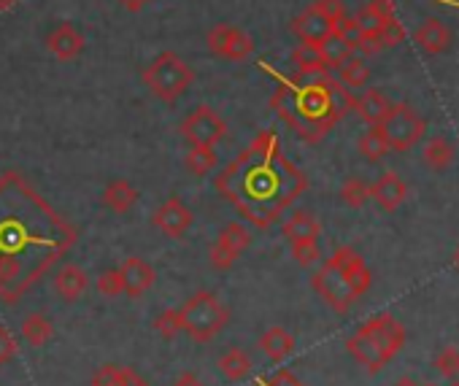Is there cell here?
Masks as SVG:
<instances>
[{"mask_svg": "<svg viewBox=\"0 0 459 386\" xmlns=\"http://www.w3.org/2000/svg\"><path fill=\"white\" fill-rule=\"evenodd\" d=\"M152 327H154V332H160L165 340H173V338L181 332V313H178L176 308H168V311H162V313L152 322Z\"/></svg>", "mask_w": 459, "mask_h": 386, "instance_id": "cell-33", "label": "cell"}, {"mask_svg": "<svg viewBox=\"0 0 459 386\" xmlns=\"http://www.w3.org/2000/svg\"><path fill=\"white\" fill-rule=\"evenodd\" d=\"M74 244L76 230L20 173L0 178V300L14 305Z\"/></svg>", "mask_w": 459, "mask_h": 386, "instance_id": "cell-1", "label": "cell"}, {"mask_svg": "<svg viewBox=\"0 0 459 386\" xmlns=\"http://www.w3.org/2000/svg\"><path fill=\"white\" fill-rule=\"evenodd\" d=\"M260 386H306L295 373H290V370H279L273 378H268L265 383H260Z\"/></svg>", "mask_w": 459, "mask_h": 386, "instance_id": "cell-41", "label": "cell"}, {"mask_svg": "<svg viewBox=\"0 0 459 386\" xmlns=\"http://www.w3.org/2000/svg\"><path fill=\"white\" fill-rule=\"evenodd\" d=\"M98 289L100 295L106 297H117L125 292V279H122V270L119 268H111V270H103L100 279H98Z\"/></svg>", "mask_w": 459, "mask_h": 386, "instance_id": "cell-34", "label": "cell"}, {"mask_svg": "<svg viewBox=\"0 0 459 386\" xmlns=\"http://www.w3.org/2000/svg\"><path fill=\"white\" fill-rule=\"evenodd\" d=\"M119 4L127 9V12H133V14H138V12H143L146 6H149V0H119Z\"/></svg>", "mask_w": 459, "mask_h": 386, "instance_id": "cell-43", "label": "cell"}, {"mask_svg": "<svg viewBox=\"0 0 459 386\" xmlns=\"http://www.w3.org/2000/svg\"><path fill=\"white\" fill-rule=\"evenodd\" d=\"M338 79L346 90H357V87H365L368 79H370V68L365 63V57L354 55L351 60H346L341 68H338Z\"/></svg>", "mask_w": 459, "mask_h": 386, "instance_id": "cell-27", "label": "cell"}, {"mask_svg": "<svg viewBox=\"0 0 459 386\" xmlns=\"http://www.w3.org/2000/svg\"><path fill=\"white\" fill-rule=\"evenodd\" d=\"M195 81L192 68L176 55V52H162L157 55L146 68H143V84L146 90L162 100V103H176L181 100Z\"/></svg>", "mask_w": 459, "mask_h": 386, "instance_id": "cell-5", "label": "cell"}, {"mask_svg": "<svg viewBox=\"0 0 459 386\" xmlns=\"http://www.w3.org/2000/svg\"><path fill=\"white\" fill-rule=\"evenodd\" d=\"M413 44L424 52V55H443L451 47V30L437 22V20H427L416 28L413 33Z\"/></svg>", "mask_w": 459, "mask_h": 386, "instance_id": "cell-17", "label": "cell"}, {"mask_svg": "<svg viewBox=\"0 0 459 386\" xmlns=\"http://www.w3.org/2000/svg\"><path fill=\"white\" fill-rule=\"evenodd\" d=\"M208 260H211V268L213 270H219V273H224V270H230L236 265V254L233 252H227L224 246H219L216 241H213V246H211V254H208Z\"/></svg>", "mask_w": 459, "mask_h": 386, "instance_id": "cell-37", "label": "cell"}, {"mask_svg": "<svg viewBox=\"0 0 459 386\" xmlns=\"http://www.w3.org/2000/svg\"><path fill=\"white\" fill-rule=\"evenodd\" d=\"M359 154L368 159V162H378L381 157H386L389 154V143H386V138H384V133H381V127H370V130H365V135L359 138Z\"/></svg>", "mask_w": 459, "mask_h": 386, "instance_id": "cell-30", "label": "cell"}, {"mask_svg": "<svg viewBox=\"0 0 459 386\" xmlns=\"http://www.w3.org/2000/svg\"><path fill=\"white\" fill-rule=\"evenodd\" d=\"M219 370L227 381H244L252 373V359L247 351L241 348H230L221 359H219Z\"/></svg>", "mask_w": 459, "mask_h": 386, "instance_id": "cell-25", "label": "cell"}, {"mask_svg": "<svg viewBox=\"0 0 459 386\" xmlns=\"http://www.w3.org/2000/svg\"><path fill=\"white\" fill-rule=\"evenodd\" d=\"M20 4V0H0V12H9Z\"/></svg>", "mask_w": 459, "mask_h": 386, "instance_id": "cell-45", "label": "cell"}, {"mask_svg": "<svg viewBox=\"0 0 459 386\" xmlns=\"http://www.w3.org/2000/svg\"><path fill=\"white\" fill-rule=\"evenodd\" d=\"M370 281H373V276H370L365 260L351 246L338 249L322 265V270L314 273V279H311L314 289L322 295V300L335 313H346L351 308V303L370 289Z\"/></svg>", "mask_w": 459, "mask_h": 386, "instance_id": "cell-4", "label": "cell"}, {"mask_svg": "<svg viewBox=\"0 0 459 386\" xmlns=\"http://www.w3.org/2000/svg\"><path fill=\"white\" fill-rule=\"evenodd\" d=\"M370 198L378 203V209L384 211H397L403 206V201L408 198V186L397 173H384L373 186H370Z\"/></svg>", "mask_w": 459, "mask_h": 386, "instance_id": "cell-15", "label": "cell"}, {"mask_svg": "<svg viewBox=\"0 0 459 386\" xmlns=\"http://www.w3.org/2000/svg\"><path fill=\"white\" fill-rule=\"evenodd\" d=\"M47 49L49 55H55L63 63L76 60L84 52V36L71 25V22H60L49 36H47Z\"/></svg>", "mask_w": 459, "mask_h": 386, "instance_id": "cell-13", "label": "cell"}, {"mask_svg": "<svg viewBox=\"0 0 459 386\" xmlns=\"http://www.w3.org/2000/svg\"><path fill=\"white\" fill-rule=\"evenodd\" d=\"M178 313H181V332H186L197 343L213 340L230 324V311L213 292L192 295L178 308Z\"/></svg>", "mask_w": 459, "mask_h": 386, "instance_id": "cell-6", "label": "cell"}, {"mask_svg": "<svg viewBox=\"0 0 459 386\" xmlns=\"http://www.w3.org/2000/svg\"><path fill=\"white\" fill-rule=\"evenodd\" d=\"M319 47V55H322V65L327 68V71H338L346 60H351L357 52H354V44L351 41H346L341 33H330L325 41H319L316 44Z\"/></svg>", "mask_w": 459, "mask_h": 386, "instance_id": "cell-21", "label": "cell"}, {"mask_svg": "<svg viewBox=\"0 0 459 386\" xmlns=\"http://www.w3.org/2000/svg\"><path fill=\"white\" fill-rule=\"evenodd\" d=\"M362 327L381 343V348L389 354V359L405 346V330H403V324H400L394 316H389V313H378V316L368 319Z\"/></svg>", "mask_w": 459, "mask_h": 386, "instance_id": "cell-12", "label": "cell"}, {"mask_svg": "<svg viewBox=\"0 0 459 386\" xmlns=\"http://www.w3.org/2000/svg\"><path fill=\"white\" fill-rule=\"evenodd\" d=\"M87 284H90L87 273L74 262L60 265V270L55 273V289L60 295V300H65V303H76L87 292Z\"/></svg>", "mask_w": 459, "mask_h": 386, "instance_id": "cell-18", "label": "cell"}, {"mask_svg": "<svg viewBox=\"0 0 459 386\" xmlns=\"http://www.w3.org/2000/svg\"><path fill=\"white\" fill-rule=\"evenodd\" d=\"M135 203H138V189L125 178H117L103 189V206L114 214H127Z\"/></svg>", "mask_w": 459, "mask_h": 386, "instance_id": "cell-20", "label": "cell"}, {"mask_svg": "<svg viewBox=\"0 0 459 386\" xmlns=\"http://www.w3.org/2000/svg\"><path fill=\"white\" fill-rule=\"evenodd\" d=\"M17 356V340L9 332V327L0 324V365H6Z\"/></svg>", "mask_w": 459, "mask_h": 386, "instance_id": "cell-40", "label": "cell"}, {"mask_svg": "<svg viewBox=\"0 0 459 386\" xmlns=\"http://www.w3.org/2000/svg\"><path fill=\"white\" fill-rule=\"evenodd\" d=\"M319 233H322L319 222H316V217H311L308 211H295V214L284 222V238H287L290 244H295V241H316Z\"/></svg>", "mask_w": 459, "mask_h": 386, "instance_id": "cell-22", "label": "cell"}, {"mask_svg": "<svg viewBox=\"0 0 459 386\" xmlns=\"http://www.w3.org/2000/svg\"><path fill=\"white\" fill-rule=\"evenodd\" d=\"M173 386H205V383H203V381H200L195 373H184V375H181V378H178Z\"/></svg>", "mask_w": 459, "mask_h": 386, "instance_id": "cell-44", "label": "cell"}, {"mask_svg": "<svg viewBox=\"0 0 459 386\" xmlns=\"http://www.w3.org/2000/svg\"><path fill=\"white\" fill-rule=\"evenodd\" d=\"M184 165L192 176H208L216 167V151L213 146H192L184 157Z\"/></svg>", "mask_w": 459, "mask_h": 386, "instance_id": "cell-29", "label": "cell"}, {"mask_svg": "<svg viewBox=\"0 0 459 386\" xmlns=\"http://www.w3.org/2000/svg\"><path fill=\"white\" fill-rule=\"evenodd\" d=\"M117 386H149L133 367H122L119 365V378H117Z\"/></svg>", "mask_w": 459, "mask_h": 386, "instance_id": "cell-42", "label": "cell"}, {"mask_svg": "<svg viewBox=\"0 0 459 386\" xmlns=\"http://www.w3.org/2000/svg\"><path fill=\"white\" fill-rule=\"evenodd\" d=\"M389 108H392L389 98H386L384 92H378V90H368V92H362L359 98H354V111H357V116H359L365 124H370V127H378V124L386 119Z\"/></svg>", "mask_w": 459, "mask_h": 386, "instance_id": "cell-19", "label": "cell"}, {"mask_svg": "<svg viewBox=\"0 0 459 386\" xmlns=\"http://www.w3.org/2000/svg\"><path fill=\"white\" fill-rule=\"evenodd\" d=\"M435 367L443 378H456L459 375V348H454V346L443 348L435 359Z\"/></svg>", "mask_w": 459, "mask_h": 386, "instance_id": "cell-35", "label": "cell"}, {"mask_svg": "<svg viewBox=\"0 0 459 386\" xmlns=\"http://www.w3.org/2000/svg\"><path fill=\"white\" fill-rule=\"evenodd\" d=\"M394 386H419V383H416L413 378H400V381H397Z\"/></svg>", "mask_w": 459, "mask_h": 386, "instance_id": "cell-46", "label": "cell"}, {"mask_svg": "<svg viewBox=\"0 0 459 386\" xmlns=\"http://www.w3.org/2000/svg\"><path fill=\"white\" fill-rule=\"evenodd\" d=\"M20 332L22 338L30 343V346H47V340H52L55 335V327L49 322V316L44 313H28L20 324Z\"/></svg>", "mask_w": 459, "mask_h": 386, "instance_id": "cell-24", "label": "cell"}, {"mask_svg": "<svg viewBox=\"0 0 459 386\" xmlns=\"http://www.w3.org/2000/svg\"><path fill=\"white\" fill-rule=\"evenodd\" d=\"M213 184L219 195L260 230H268L308 186L300 167L284 157L273 133H260Z\"/></svg>", "mask_w": 459, "mask_h": 386, "instance_id": "cell-2", "label": "cell"}, {"mask_svg": "<svg viewBox=\"0 0 459 386\" xmlns=\"http://www.w3.org/2000/svg\"><path fill=\"white\" fill-rule=\"evenodd\" d=\"M292 63L298 65V73H319V71H327L322 65V55H319V47L316 44H300L292 52Z\"/></svg>", "mask_w": 459, "mask_h": 386, "instance_id": "cell-31", "label": "cell"}, {"mask_svg": "<svg viewBox=\"0 0 459 386\" xmlns=\"http://www.w3.org/2000/svg\"><path fill=\"white\" fill-rule=\"evenodd\" d=\"M152 225L165 233L168 238H184V233L192 227V211L184 206L181 198H168L152 217Z\"/></svg>", "mask_w": 459, "mask_h": 386, "instance_id": "cell-10", "label": "cell"}, {"mask_svg": "<svg viewBox=\"0 0 459 386\" xmlns=\"http://www.w3.org/2000/svg\"><path fill=\"white\" fill-rule=\"evenodd\" d=\"M341 201L349 209H362L370 201V186L362 178H346L341 186Z\"/></svg>", "mask_w": 459, "mask_h": 386, "instance_id": "cell-32", "label": "cell"}, {"mask_svg": "<svg viewBox=\"0 0 459 386\" xmlns=\"http://www.w3.org/2000/svg\"><path fill=\"white\" fill-rule=\"evenodd\" d=\"M314 9L319 12V14H325L335 28H338V22L346 17V9H343V0H316L314 4Z\"/></svg>", "mask_w": 459, "mask_h": 386, "instance_id": "cell-39", "label": "cell"}, {"mask_svg": "<svg viewBox=\"0 0 459 386\" xmlns=\"http://www.w3.org/2000/svg\"><path fill=\"white\" fill-rule=\"evenodd\" d=\"M346 348H349V354H351L362 367H368L370 373L381 370V367L389 362V354L381 348V343H378L365 327H359V330L346 340Z\"/></svg>", "mask_w": 459, "mask_h": 386, "instance_id": "cell-11", "label": "cell"}, {"mask_svg": "<svg viewBox=\"0 0 459 386\" xmlns=\"http://www.w3.org/2000/svg\"><path fill=\"white\" fill-rule=\"evenodd\" d=\"M271 106L303 141L316 143L354 108V98L330 76V71H319L279 79Z\"/></svg>", "mask_w": 459, "mask_h": 386, "instance_id": "cell-3", "label": "cell"}, {"mask_svg": "<svg viewBox=\"0 0 459 386\" xmlns=\"http://www.w3.org/2000/svg\"><path fill=\"white\" fill-rule=\"evenodd\" d=\"M424 165L432 167V170H446L451 162H454V146L451 141L446 138H432L427 146H424Z\"/></svg>", "mask_w": 459, "mask_h": 386, "instance_id": "cell-28", "label": "cell"}, {"mask_svg": "<svg viewBox=\"0 0 459 386\" xmlns=\"http://www.w3.org/2000/svg\"><path fill=\"white\" fill-rule=\"evenodd\" d=\"M263 351L273 359V362H284L292 351H295V338L284 330V327H271L263 332L260 338Z\"/></svg>", "mask_w": 459, "mask_h": 386, "instance_id": "cell-23", "label": "cell"}, {"mask_svg": "<svg viewBox=\"0 0 459 386\" xmlns=\"http://www.w3.org/2000/svg\"><path fill=\"white\" fill-rule=\"evenodd\" d=\"M448 386H459V381H454V383H448Z\"/></svg>", "mask_w": 459, "mask_h": 386, "instance_id": "cell-48", "label": "cell"}, {"mask_svg": "<svg viewBox=\"0 0 459 386\" xmlns=\"http://www.w3.org/2000/svg\"><path fill=\"white\" fill-rule=\"evenodd\" d=\"M292 257L298 260V265L308 268V265L319 262L322 252H319V244L316 241H295L292 244Z\"/></svg>", "mask_w": 459, "mask_h": 386, "instance_id": "cell-36", "label": "cell"}, {"mask_svg": "<svg viewBox=\"0 0 459 386\" xmlns=\"http://www.w3.org/2000/svg\"><path fill=\"white\" fill-rule=\"evenodd\" d=\"M429 386H432V383H429Z\"/></svg>", "mask_w": 459, "mask_h": 386, "instance_id": "cell-49", "label": "cell"}, {"mask_svg": "<svg viewBox=\"0 0 459 386\" xmlns=\"http://www.w3.org/2000/svg\"><path fill=\"white\" fill-rule=\"evenodd\" d=\"M178 133L189 146H216L227 135V122L211 106H197L181 119Z\"/></svg>", "mask_w": 459, "mask_h": 386, "instance_id": "cell-8", "label": "cell"}, {"mask_svg": "<svg viewBox=\"0 0 459 386\" xmlns=\"http://www.w3.org/2000/svg\"><path fill=\"white\" fill-rule=\"evenodd\" d=\"M454 268H456V270H459V249H456V252H454Z\"/></svg>", "mask_w": 459, "mask_h": 386, "instance_id": "cell-47", "label": "cell"}, {"mask_svg": "<svg viewBox=\"0 0 459 386\" xmlns=\"http://www.w3.org/2000/svg\"><path fill=\"white\" fill-rule=\"evenodd\" d=\"M403 36H405V30H403V25H400L397 20L384 22V25H381V30H378V41H381V47H384V49L397 47V44L403 41Z\"/></svg>", "mask_w": 459, "mask_h": 386, "instance_id": "cell-38", "label": "cell"}, {"mask_svg": "<svg viewBox=\"0 0 459 386\" xmlns=\"http://www.w3.org/2000/svg\"><path fill=\"white\" fill-rule=\"evenodd\" d=\"M292 33L298 36L300 44H319V41H325L330 33H335V25H333L325 14H319L314 6H308L300 17H295Z\"/></svg>", "mask_w": 459, "mask_h": 386, "instance_id": "cell-14", "label": "cell"}, {"mask_svg": "<svg viewBox=\"0 0 459 386\" xmlns=\"http://www.w3.org/2000/svg\"><path fill=\"white\" fill-rule=\"evenodd\" d=\"M216 244L224 246L227 252H233L236 257H241V252H247V249L252 246V233H249V227L241 225V222H230V225L219 233Z\"/></svg>", "mask_w": 459, "mask_h": 386, "instance_id": "cell-26", "label": "cell"}, {"mask_svg": "<svg viewBox=\"0 0 459 386\" xmlns=\"http://www.w3.org/2000/svg\"><path fill=\"white\" fill-rule=\"evenodd\" d=\"M119 270H122V279H125V292H127L130 297L146 295V292L154 287V281H157L154 268H152L146 260H141V257H127L125 265H122Z\"/></svg>", "mask_w": 459, "mask_h": 386, "instance_id": "cell-16", "label": "cell"}, {"mask_svg": "<svg viewBox=\"0 0 459 386\" xmlns=\"http://www.w3.org/2000/svg\"><path fill=\"white\" fill-rule=\"evenodd\" d=\"M378 127H381V133H384V138H386V143H389V151H408V149H413V146L419 143V138L424 135L427 122H424L411 106H405V103L394 106V103H392L386 119H384Z\"/></svg>", "mask_w": 459, "mask_h": 386, "instance_id": "cell-7", "label": "cell"}, {"mask_svg": "<svg viewBox=\"0 0 459 386\" xmlns=\"http://www.w3.org/2000/svg\"><path fill=\"white\" fill-rule=\"evenodd\" d=\"M208 49L216 55V57H224V60H233V63H241L247 57H252L255 52V41L233 28V25H216L208 30Z\"/></svg>", "mask_w": 459, "mask_h": 386, "instance_id": "cell-9", "label": "cell"}]
</instances>
